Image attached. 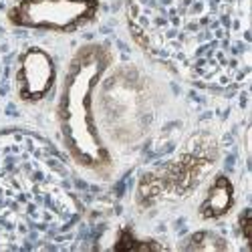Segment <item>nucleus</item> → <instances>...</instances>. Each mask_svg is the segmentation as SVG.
<instances>
[{
    "label": "nucleus",
    "mask_w": 252,
    "mask_h": 252,
    "mask_svg": "<svg viewBox=\"0 0 252 252\" xmlns=\"http://www.w3.org/2000/svg\"><path fill=\"white\" fill-rule=\"evenodd\" d=\"M139 45L184 79L234 91L250 79V0H131Z\"/></svg>",
    "instance_id": "1"
},
{
    "label": "nucleus",
    "mask_w": 252,
    "mask_h": 252,
    "mask_svg": "<svg viewBox=\"0 0 252 252\" xmlns=\"http://www.w3.org/2000/svg\"><path fill=\"white\" fill-rule=\"evenodd\" d=\"M79 218L71 174L51 145L0 133V250L59 248Z\"/></svg>",
    "instance_id": "2"
},
{
    "label": "nucleus",
    "mask_w": 252,
    "mask_h": 252,
    "mask_svg": "<svg viewBox=\"0 0 252 252\" xmlns=\"http://www.w3.org/2000/svg\"><path fill=\"white\" fill-rule=\"evenodd\" d=\"M109 63L107 47L85 45L79 49L65 75L57 107L59 131L67 152L91 172H105L111 163L93 111V97Z\"/></svg>",
    "instance_id": "3"
},
{
    "label": "nucleus",
    "mask_w": 252,
    "mask_h": 252,
    "mask_svg": "<svg viewBox=\"0 0 252 252\" xmlns=\"http://www.w3.org/2000/svg\"><path fill=\"white\" fill-rule=\"evenodd\" d=\"M158 89L135 65H121L101 83L97 107L103 129L115 143H137L150 133L158 115Z\"/></svg>",
    "instance_id": "4"
},
{
    "label": "nucleus",
    "mask_w": 252,
    "mask_h": 252,
    "mask_svg": "<svg viewBox=\"0 0 252 252\" xmlns=\"http://www.w3.org/2000/svg\"><path fill=\"white\" fill-rule=\"evenodd\" d=\"M220 158L218 139L200 131L186 141L180 154L167 163L145 172L137 182V204L143 208L165 200L190 196Z\"/></svg>",
    "instance_id": "5"
},
{
    "label": "nucleus",
    "mask_w": 252,
    "mask_h": 252,
    "mask_svg": "<svg viewBox=\"0 0 252 252\" xmlns=\"http://www.w3.org/2000/svg\"><path fill=\"white\" fill-rule=\"evenodd\" d=\"M97 10V0H18L8 18L25 29L71 32L91 23Z\"/></svg>",
    "instance_id": "6"
},
{
    "label": "nucleus",
    "mask_w": 252,
    "mask_h": 252,
    "mask_svg": "<svg viewBox=\"0 0 252 252\" xmlns=\"http://www.w3.org/2000/svg\"><path fill=\"white\" fill-rule=\"evenodd\" d=\"M57 67L53 57L38 49L31 47L20 55L18 69H16V91L18 97L27 103L43 101L55 87Z\"/></svg>",
    "instance_id": "7"
},
{
    "label": "nucleus",
    "mask_w": 252,
    "mask_h": 252,
    "mask_svg": "<svg viewBox=\"0 0 252 252\" xmlns=\"http://www.w3.org/2000/svg\"><path fill=\"white\" fill-rule=\"evenodd\" d=\"M234 206V184L228 176L220 174L210 184L206 198L200 206V216L204 220H216L226 216Z\"/></svg>",
    "instance_id": "8"
},
{
    "label": "nucleus",
    "mask_w": 252,
    "mask_h": 252,
    "mask_svg": "<svg viewBox=\"0 0 252 252\" xmlns=\"http://www.w3.org/2000/svg\"><path fill=\"white\" fill-rule=\"evenodd\" d=\"M182 248L186 250H226L230 248V244L226 242L224 236L212 232V230H200V232H194L190 238H188Z\"/></svg>",
    "instance_id": "9"
},
{
    "label": "nucleus",
    "mask_w": 252,
    "mask_h": 252,
    "mask_svg": "<svg viewBox=\"0 0 252 252\" xmlns=\"http://www.w3.org/2000/svg\"><path fill=\"white\" fill-rule=\"evenodd\" d=\"M238 230H240V234L244 240L250 238V210H242V214L238 216Z\"/></svg>",
    "instance_id": "10"
}]
</instances>
